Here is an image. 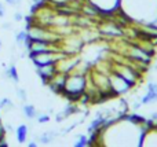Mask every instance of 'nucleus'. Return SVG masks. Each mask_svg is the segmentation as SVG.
<instances>
[{
  "instance_id": "f257e3e1",
  "label": "nucleus",
  "mask_w": 157,
  "mask_h": 147,
  "mask_svg": "<svg viewBox=\"0 0 157 147\" xmlns=\"http://www.w3.org/2000/svg\"><path fill=\"white\" fill-rule=\"evenodd\" d=\"M87 87V74L78 73V72H72L66 76L65 90H63L62 96L69 102L78 103L81 95L86 92Z\"/></svg>"
},
{
  "instance_id": "f03ea898",
  "label": "nucleus",
  "mask_w": 157,
  "mask_h": 147,
  "mask_svg": "<svg viewBox=\"0 0 157 147\" xmlns=\"http://www.w3.org/2000/svg\"><path fill=\"white\" fill-rule=\"evenodd\" d=\"M26 54L28 58L35 65V68L51 65V63H58L62 58L66 57V54L62 50H54V51H44V52H26Z\"/></svg>"
},
{
  "instance_id": "7ed1b4c3",
  "label": "nucleus",
  "mask_w": 157,
  "mask_h": 147,
  "mask_svg": "<svg viewBox=\"0 0 157 147\" xmlns=\"http://www.w3.org/2000/svg\"><path fill=\"white\" fill-rule=\"evenodd\" d=\"M84 46H86V43L83 41V39L78 35L77 30L65 36V37H62V40L59 43L61 50L66 55H80L81 51L84 50Z\"/></svg>"
},
{
  "instance_id": "20e7f679",
  "label": "nucleus",
  "mask_w": 157,
  "mask_h": 147,
  "mask_svg": "<svg viewBox=\"0 0 157 147\" xmlns=\"http://www.w3.org/2000/svg\"><path fill=\"white\" fill-rule=\"evenodd\" d=\"M109 80H110V88H112V91H113V94L116 96L125 95V94L130 92V91L134 88L130 83H127L119 73H116L114 70H110V73H109Z\"/></svg>"
},
{
  "instance_id": "39448f33",
  "label": "nucleus",
  "mask_w": 157,
  "mask_h": 147,
  "mask_svg": "<svg viewBox=\"0 0 157 147\" xmlns=\"http://www.w3.org/2000/svg\"><path fill=\"white\" fill-rule=\"evenodd\" d=\"M101 10V19L113 18L114 13L121 8V0H90Z\"/></svg>"
},
{
  "instance_id": "423d86ee",
  "label": "nucleus",
  "mask_w": 157,
  "mask_h": 147,
  "mask_svg": "<svg viewBox=\"0 0 157 147\" xmlns=\"http://www.w3.org/2000/svg\"><path fill=\"white\" fill-rule=\"evenodd\" d=\"M80 62H81L80 55H66L65 58H62V59L57 63L58 72L69 74V73H72V72H75V69L80 65Z\"/></svg>"
},
{
  "instance_id": "0eeeda50",
  "label": "nucleus",
  "mask_w": 157,
  "mask_h": 147,
  "mask_svg": "<svg viewBox=\"0 0 157 147\" xmlns=\"http://www.w3.org/2000/svg\"><path fill=\"white\" fill-rule=\"evenodd\" d=\"M58 73L57 63H51V65H44L36 68V74L39 76V79L41 80L44 85H48V83L52 80V77Z\"/></svg>"
},
{
  "instance_id": "6e6552de",
  "label": "nucleus",
  "mask_w": 157,
  "mask_h": 147,
  "mask_svg": "<svg viewBox=\"0 0 157 147\" xmlns=\"http://www.w3.org/2000/svg\"><path fill=\"white\" fill-rule=\"evenodd\" d=\"M66 76H68V74L62 73V72H58V73L52 77L51 81L48 83V85H47V87H48L54 94H57V95H62L63 90H65Z\"/></svg>"
},
{
  "instance_id": "1a4fd4ad",
  "label": "nucleus",
  "mask_w": 157,
  "mask_h": 147,
  "mask_svg": "<svg viewBox=\"0 0 157 147\" xmlns=\"http://www.w3.org/2000/svg\"><path fill=\"white\" fill-rule=\"evenodd\" d=\"M155 102H157V83L149 81L147 83L146 94L142 96L141 103H142V106H146V105L155 103Z\"/></svg>"
},
{
  "instance_id": "9d476101",
  "label": "nucleus",
  "mask_w": 157,
  "mask_h": 147,
  "mask_svg": "<svg viewBox=\"0 0 157 147\" xmlns=\"http://www.w3.org/2000/svg\"><path fill=\"white\" fill-rule=\"evenodd\" d=\"M77 112H78V106H77V103L69 102V103L66 105L65 107H63L62 112H59L57 116H55V120H57V123H62L63 120H66V118H69L71 116L76 114Z\"/></svg>"
},
{
  "instance_id": "9b49d317",
  "label": "nucleus",
  "mask_w": 157,
  "mask_h": 147,
  "mask_svg": "<svg viewBox=\"0 0 157 147\" xmlns=\"http://www.w3.org/2000/svg\"><path fill=\"white\" fill-rule=\"evenodd\" d=\"M28 132H29V128H28L26 124H19L15 129V138L17 142L19 145H25L28 140Z\"/></svg>"
},
{
  "instance_id": "f8f14e48",
  "label": "nucleus",
  "mask_w": 157,
  "mask_h": 147,
  "mask_svg": "<svg viewBox=\"0 0 157 147\" xmlns=\"http://www.w3.org/2000/svg\"><path fill=\"white\" fill-rule=\"evenodd\" d=\"M4 77L7 80H11L14 84H18L19 83V74H18V70H17L15 65H10V66H6L4 69Z\"/></svg>"
},
{
  "instance_id": "ddd939ff",
  "label": "nucleus",
  "mask_w": 157,
  "mask_h": 147,
  "mask_svg": "<svg viewBox=\"0 0 157 147\" xmlns=\"http://www.w3.org/2000/svg\"><path fill=\"white\" fill-rule=\"evenodd\" d=\"M58 134L54 131H47V132H43L40 136L37 138V142L41 143V145H51L55 139H57Z\"/></svg>"
},
{
  "instance_id": "4468645a",
  "label": "nucleus",
  "mask_w": 157,
  "mask_h": 147,
  "mask_svg": "<svg viewBox=\"0 0 157 147\" xmlns=\"http://www.w3.org/2000/svg\"><path fill=\"white\" fill-rule=\"evenodd\" d=\"M22 113H24V116L28 118V120H36V117H37V114H39L36 107L33 106V105H24Z\"/></svg>"
},
{
  "instance_id": "2eb2a0df",
  "label": "nucleus",
  "mask_w": 157,
  "mask_h": 147,
  "mask_svg": "<svg viewBox=\"0 0 157 147\" xmlns=\"http://www.w3.org/2000/svg\"><path fill=\"white\" fill-rule=\"evenodd\" d=\"M14 39H15V43L21 46V44H25V41L29 39V33H28L26 29L18 30V32H15V36H14Z\"/></svg>"
},
{
  "instance_id": "dca6fc26",
  "label": "nucleus",
  "mask_w": 157,
  "mask_h": 147,
  "mask_svg": "<svg viewBox=\"0 0 157 147\" xmlns=\"http://www.w3.org/2000/svg\"><path fill=\"white\" fill-rule=\"evenodd\" d=\"M88 146V136L87 135H77L76 140H75V147H86Z\"/></svg>"
},
{
  "instance_id": "f3484780",
  "label": "nucleus",
  "mask_w": 157,
  "mask_h": 147,
  "mask_svg": "<svg viewBox=\"0 0 157 147\" xmlns=\"http://www.w3.org/2000/svg\"><path fill=\"white\" fill-rule=\"evenodd\" d=\"M14 107V103L11 99L8 98H3L0 99V110H6V109H13Z\"/></svg>"
},
{
  "instance_id": "a211bd4d",
  "label": "nucleus",
  "mask_w": 157,
  "mask_h": 147,
  "mask_svg": "<svg viewBox=\"0 0 157 147\" xmlns=\"http://www.w3.org/2000/svg\"><path fill=\"white\" fill-rule=\"evenodd\" d=\"M15 95L21 102H26L28 101V94H26V91H25L24 88H17Z\"/></svg>"
},
{
  "instance_id": "6ab92c4d",
  "label": "nucleus",
  "mask_w": 157,
  "mask_h": 147,
  "mask_svg": "<svg viewBox=\"0 0 157 147\" xmlns=\"http://www.w3.org/2000/svg\"><path fill=\"white\" fill-rule=\"evenodd\" d=\"M36 120H37L39 124H47V123H50L51 117H50V114H47V113H41V114H37Z\"/></svg>"
},
{
  "instance_id": "aec40b11",
  "label": "nucleus",
  "mask_w": 157,
  "mask_h": 147,
  "mask_svg": "<svg viewBox=\"0 0 157 147\" xmlns=\"http://www.w3.org/2000/svg\"><path fill=\"white\" fill-rule=\"evenodd\" d=\"M24 19H25L24 13H21V11H15V13H14V21L15 22H22Z\"/></svg>"
},
{
  "instance_id": "412c9836",
  "label": "nucleus",
  "mask_w": 157,
  "mask_h": 147,
  "mask_svg": "<svg viewBox=\"0 0 157 147\" xmlns=\"http://www.w3.org/2000/svg\"><path fill=\"white\" fill-rule=\"evenodd\" d=\"M32 3H33L35 6H37L39 8H40V7H43V6L48 4V0H32Z\"/></svg>"
},
{
  "instance_id": "4be33fe9",
  "label": "nucleus",
  "mask_w": 157,
  "mask_h": 147,
  "mask_svg": "<svg viewBox=\"0 0 157 147\" xmlns=\"http://www.w3.org/2000/svg\"><path fill=\"white\" fill-rule=\"evenodd\" d=\"M8 6H19L21 4V0H4Z\"/></svg>"
},
{
  "instance_id": "5701e85b",
  "label": "nucleus",
  "mask_w": 157,
  "mask_h": 147,
  "mask_svg": "<svg viewBox=\"0 0 157 147\" xmlns=\"http://www.w3.org/2000/svg\"><path fill=\"white\" fill-rule=\"evenodd\" d=\"M150 121L153 123V125L157 127V113H152V116H150Z\"/></svg>"
},
{
  "instance_id": "b1692460",
  "label": "nucleus",
  "mask_w": 157,
  "mask_h": 147,
  "mask_svg": "<svg viewBox=\"0 0 157 147\" xmlns=\"http://www.w3.org/2000/svg\"><path fill=\"white\" fill-rule=\"evenodd\" d=\"M4 14H6V7H4V4L0 2V18H3Z\"/></svg>"
},
{
  "instance_id": "393cba45",
  "label": "nucleus",
  "mask_w": 157,
  "mask_h": 147,
  "mask_svg": "<svg viewBox=\"0 0 157 147\" xmlns=\"http://www.w3.org/2000/svg\"><path fill=\"white\" fill-rule=\"evenodd\" d=\"M28 146L29 147H37V142H35V140H33V142H29L28 143Z\"/></svg>"
},
{
  "instance_id": "a878e982",
  "label": "nucleus",
  "mask_w": 157,
  "mask_h": 147,
  "mask_svg": "<svg viewBox=\"0 0 157 147\" xmlns=\"http://www.w3.org/2000/svg\"><path fill=\"white\" fill-rule=\"evenodd\" d=\"M2 28H3V29H6V30H7V29H11V25H10V24H4Z\"/></svg>"
},
{
  "instance_id": "bb28decb",
  "label": "nucleus",
  "mask_w": 157,
  "mask_h": 147,
  "mask_svg": "<svg viewBox=\"0 0 157 147\" xmlns=\"http://www.w3.org/2000/svg\"><path fill=\"white\" fill-rule=\"evenodd\" d=\"M0 48H2V41H0Z\"/></svg>"
}]
</instances>
